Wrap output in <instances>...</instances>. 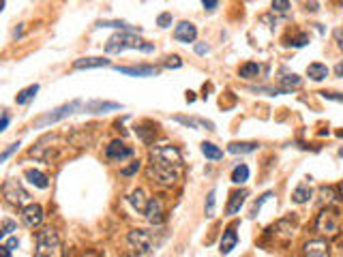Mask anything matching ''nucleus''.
<instances>
[{
    "label": "nucleus",
    "instance_id": "f257e3e1",
    "mask_svg": "<svg viewBox=\"0 0 343 257\" xmlns=\"http://www.w3.org/2000/svg\"><path fill=\"white\" fill-rule=\"evenodd\" d=\"M182 172V156L176 146H155L150 150V178L163 186H172Z\"/></svg>",
    "mask_w": 343,
    "mask_h": 257
},
{
    "label": "nucleus",
    "instance_id": "f03ea898",
    "mask_svg": "<svg viewBox=\"0 0 343 257\" xmlns=\"http://www.w3.org/2000/svg\"><path fill=\"white\" fill-rule=\"evenodd\" d=\"M125 50H142V51H146V54H150V51H155V45L144 43V41H140L131 32H116L114 37L108 41V45H105V51H108V54H120V51H125Z\"/></svg>",
    "mask_w": 343,
    "mask_h": 257
},
{
    "label": "nucleus",
    "instance_id": "7ed1b4c3",
    "mask_svg": "<svg viewBox=\"0 0 343 257\" xmlns=\"http://www.w3.org/2000/svg\"><path fill=\"white\" fill-rule=\"evenodd\" d=\"M34 257H60V238L52 227H45L37 233Z\"/></svg>",
    "mask_w": 343,
    "mask_h": 257
},
{
    "label": "nucleus",
    "instance_id": "20e7f679",
    "mask_svg": "<svg viewBox=\"0 0 343 257\" xmlns=\"http://www.w3.org/2000/svg\"><path fill=\"white\" fill-rule=\"evenodd\" d=\"M315 230L320 233H324V236H328V238H335L337 233L341 231V212L337 208L326 206L320 214H317Z\"/></svg>",
    "mask_w": 343,
    "mask_h": 257
},
{
    "label": "nucleus",
    "instance_id": "39448f33",
    "mask_svg": "<svg viewBox=\"0 0 343 257\" xmlns=\"http://www.w3.org/2000/svg\"><path fill=\"white\" fill-rule=\"evenodd\" d=\"M127 242L138 251H152L159 244L155 233L148 231V230H131L129 236H127Z\"/></svg>",
    "mask_w": 343,
    "mask_h": 257
},
{
    "label": "nucleus",
    "instance_id": "423d86ee",
    "mask_svg": "<svg viewBox=\"0 0 343 257\" xmlns=\"http://www.w3.org/2000/svg\"><path fill=\"white\" fill-rule=\"evenodd\" d=\"M80 101H71V103H64L60 105V107H56L54 112H50V114H45L43 118H39L37 120V127H47V125H56L58 120H62V118H67V116H71L75 112V109L80 107Z\"/></svg>",
    "mask_w": 343,
    "mask_h": 257
},
{
    "label": "nucleus",
    "instance_id": "0eeeda50",
    "mask_svg": "<svg viewBox=\"0 0 343 257\" xmlns=\"http://www.w3.org/2000/svg\"><path fill=\"white\" fill-rule=\"evenodd\" d=\"M2 195L7 197V202L13 204V206H24V204L28 206V200H30V195H28V193L20 186V182H15V180H7V182L2 184Z\"/></svg>",
    "mask_w": 343,
    "mask_h": 257
},
{
    "label": "nucleus",
    "instance_id": "6e6552de",
    "mask_svg": "<svg viewBox=\"0 0 343 257\" xmlns=\"http://www.w3.org/2000/svg\"><path fill=\"white\" fill-rule=\"evenodd\" d=\"M105 156H108L110 161H125L129 156H133V148L125 146V142H120V139H114V142H110L108 148H105Z\"/></svg>",
    "mask_w": 343,
    "mask_h": 257
},
{
    "label": "nucleus",
    "instance_id": "1a4fd4ad",
    "mask_svg": "<svg viewBox=\"0 0 343 257\" xmlns=\"http://www.w3.org/2000/svg\"><path fill=\"white\" fill-rule=\"evenodd\" d=\"M22 219L26 223V227L34 230V227H39L43 223V208L39 204H28V206L22 208Z\"/></svg>",
    "mask_w": 343,
    "mask_h": 257
},
{
    "label": "nucleus",
    "instance_id": "9d476101",
    "mask_svg": "<svg viewBox=\"0 0 343 257\" xmlns=\"http://www.w3.org/2000/svg\"><path fill=\"white\" fill-rule=\"evenodd\" d=\"M174 39L180 41V43H195V39H198V28H195L191 22H180V24L174 28Z\"/></svg>",
    "mask_w": 343,
    "mask_h": 257
},
{
    "label": "nucleus",
    "instance_id": "9b49d317",
    "mask_svg": "<svg viewBox=\"0 0 343 257\" xmlns=\"http://www.w3.org/2000/svg\"><path fill=\"white\" fill-rule=\"evenodd\" d=\"M305 257H330L328 251V242L322 240V238H315V240H309L303 249Z\"/></svg>",
    "mask_w": 343,
    "mask_h": 257
},
{
    "label": "nucleus",
    "instance_id": "f8f14e48",
    "mask_svg": "<svg viewBox=\"0 0 343 257\" xmlns=\"http://www.w3.org/2000/svg\"><path fill=\"white\" fill-rule=\"evenodd\" d=\"M247 197H249V193H247V189L234 191L232 195H229V202H228V206H226V214H229V217H234L236 212H240V208L245 206Z\"/></svg>",
    "mask_w": 343,
    "mask_h": 257
},
{
    "label": "nucleus",
    "instance_id": "ddd939ff",
    "mask_svg": "<svg viewBox=\"0 0 343 257\" xmlns=\"http://www.w3.org/2000/svg\"><path fill=\"white\" fill-rule=\"evenodd\" d=\"M144 217L150 221V223H161L163 221V202L159 197H150L148 200V206H146V212Z\"/></svg>",
    "mask_w": 343,
    "mask_h": 257
},
{
    "label": "nucleus",
    "instance_id": "4468645a",
    "mask_svg": "<svg viewBox=\"0 0 343 257\" xmlns=\"http://www.w3.org/2000/svg\"><path fill=\"white\" fill-rule=\"evenodd\" d=\"M236 244H238V233H236L234 227H229V230L223 231L221 242H219V251H221V255H229L236 249Z\"/></svg>",
    "mask_w": 343,
    "mask_h": 257
},
{
    "label": "nucleus",
    "instance_id": "2eb2a0df",
    "mask_svg": "<svg viewBox=\"0 0 343 257\" xmlns=\"http://www.w3.org/2000/svg\"><path fill=\"white\" fill-rule=\"evenodd\" d=\"M24 178H26L32 186H37V189H47V186H50V178H47L45 174L41 172V169L28 167L26 172H24Z\"/></svg>",
    "mask_w": 343,
    "mask_h": 257
},
{
    "label": "nucleus",
    "instance_id": "dca6fc26",
    "mask_svg": "<svg viewBox=\"0 0 343 257\" xmlns=\"http://www.w3.org/2000/svg\"><path fill=\"white\" fill-rule=\"evenodd\" d=\"M116 71L122 75H133V77H150V75L159 73V69L157 67H116Z\"/></svg>",
    "mask_w": 343,
    "mask_h": 257
},
{
    "label": "nucleus",
    "instance_id": "f3484780",
    "mask_svg": "<svg viewBox=\"0 0 343 257\" xmlns=\"http://www.w3.org/2000/svg\"><path fill=\"white\" fill-rule=\"evenodd\" d=\"M110 60L108 58H97V56H90V58H80V60L73 62V69H99V67H108Z\"/></svg>",
    "mask_w": 343,
    "mask_h": 257
},
{
    "label": "nucleus",
    "instance_id": "a211bd4d",
    "mask_svg": "<svg viewBox=\"0 0 343 257\" xmlns=\"http://www.w3.org/2000/svg\"><path fill=\"white\" fill-rule=\"evenodd\" d=\"M328 67L326 64H322V62H311L309 67H307V75L313 79V81H322V79H326L328 77Z\"/></svg>",
    "mask_w": 343,
    "mask_h": 257
},
{
    "label": "nucleus",
    "instance_id": "6ab92c4d",
    "mask_svg": "<svg viewBox=\"0 0 343 257\" xmlns=\"http://www.w3.org/2000/svg\"><path fill=\"white\" fill-rule=\"evenodd\" d=\"M127 200H129V204H131V206H133L135 210H138V212H142V214L146 212V206H148V200H146V193L142 191V189H135V191L131 193V195L127 197Z\"/></svg>",
    "mask_w": 343,
    "mask_h": 257
},
{
    "label": "nucleus",
    "instance_id": "aec40b11",
    "mask_svg": "<svg viewBox=\"0 0 343 257\" xmlns=\"http://www.w3.org/2000/svg\"><path fill=\"white\" fill-rule=\"evenodd\" d=\"M86 109L92 114H101V112H112V109H120V103H112V101H90L86 103Z\"/></svg>",
    "mask_w": 343,
    "mask_h": 257
},
{
    "label": "nucleus",
    "instance_id": "412c9836",
    "mask_svg": "<svg viewBox=\"0 0 343 257\" xmlns=\"http://www.w3.org/2000/svg\"><path fill=\"white\" fill-rule=\"evenodd\" d=\"M253 150H257L256 142H232L228 146V153H232V154H249Z\"/></svg>",
    "mask_w": 343,
    "mask_h": 257
},
{
    "label": "nucleus",
    "instance_id": "4be33fe9",
    "mask_svg": "<svg viewBox=\"0 0 343 257\" xmlns=\"http://www.w3.org/2000/svg\"><path fill=\"white\" fill-rule=\"evenodd\" d=\"M259 71H262V67H259L257 62H245L238 69V75H240L242 79H256L257 75H259Z\"/></svg>",
    "mask_w": 343,
    "mask_h": 257
},
{
    "label": "nucleus",
    "instance_id": "5701e85b",
    "mask_svg": "<svg viewBox=\"0 0 343 257\" xmlns=\"http://www.w3.org/2000/svg\"><path fill=\"white\" fill-rule=\"evenodd\" d=\"M37 92H39V84L28 86V88H24V90L20 92V95L15 97V103H17V105H28L34 97H37Z\"/></svg>",
    "mask_w": 343,
    "mask_h": 257
},
{
    "label": "nucleus",
    "instance_id": "b1692460",
    "mask_svg": "<svg viewBox=\"0 0 343 257\" xmlns=\"http://www.w3.org/2000/svg\"><path fill=\"white\" fill-rule=\"evenodd\" d=\"M202 154L206 156V159H210V161L223 159V150L219 148V146H215L212 142H204V144H202Z\"/></svg>",
    "mask_w": 343,
    "mask_h": 257
},
{
    "label": "nucleus",
    "instance_id": "393cba45",
    "mask_svg": "<svg viewBox=\"0 0 343 257\" xmlns=\"http://www.w3.org/2000/svg\"><path fill=\"white\" fill-rule=\"evenodd\" d=\"M247 180H249V167H247L245 163H240V165H236L232 169V182L234 184H245Z\"/></svg>",
    "mask_w": 343,
    "mask_h": 257
},
{
    "label": "nucleus",
    "instance_id": "a878e982",
    "mask_svg": "<svg viewBox=\"0 0 343 257\" xmlns=\"http://www.w3.org/2000/svg\"><path fill=\"white\" fill-rule=\"evenodd\" d=\"M279 84H281L283 90L289 92V88H298V86L303 84V77H300V75H296V73H292V75H286V77H281Z\"/></svg>",
    "mask_w": 343,
    "mask_h": 257
},
{
    "label": "nucleus",
    "instance_id": "bb28decb",
    "mask_svg": "<svg viewBox=\"0 0 343 257\" xmlns=\"http://www.w3.org/2000/svg\"><path fill=\"white\" fill-rule=\"evenodd\" d=\"M309 197H311V189L307 184H300L296 191H294V195H292V200L296 202V204H305V202H309Z\"/></svg>",
    "mask_w": 343,
    "mask_h": 257
},
{
    "label": "nucleus",
    "instance_id": "cd10ccee",
    "mask_svg": "<svg viewBox=\"0 0 343 257\" xmlns=\"http://www.w3.org/2000/svg\"><path fill=\"white\" fill-rule=\"evenodd\" d=\"M13 231H17V223H15V221H11V219H4L2 221V227H0V236L7 238Z\"/></svg>",
    "mask_w": 343,
    "mask_h": 257
},
{
    "label": "nucleus",
    "instance_id": "c85d7f7f",
    "mask_svg": "<svg viewBox=\"0 0 343 257\" xmlns=\"http://www.w3.org/2000/svg\"><path fill=\"white\" fill-rule=\"evenodd\" d=\"M215 195H217V191L212 189L208 193V197H206V217H215Z\"/></svg>",
    "mask_w": 343,
    "mask_h": 257
},
{
    "label": "nucleus",
    "instance_id": "c756f323",
    "mask_svg": "<svg viewBox=\"0 0 343 257\" xmlns=\"http://www.w3.org/2000/svg\"><path fill=\"white\" fill-rule=\"evenodd\" d=\"M273 195H275L273 191L264 193V195L259 197V202H256V206H253V210H251V217H257V212H259V210H262V204H264V202H268V200H270V197H273Z\"/></svg>",
    "mask_w": 343,
    "mask_h": 257
},
{
    "label": "nucleus",
    "instance_id": "7c9ffc66",
    "mask_svg": "<svg viewBox=\"0 0 343 257\" xmlns=\"http://www.w3.org/2000/svg\"><path fill=\"white\" fill-rule=\"evenodd\" d=\"M307 43H309V34H307V32H300L298 37L292 39V43H289V45H292V48H305Z\"/></svg>",
    "mask_w": 343,
    "mask_h": 257
},
{
    "label": "nucleus",
    "instance_id": "2f4dec72",
    "mask_svg": "<svg viewBox=\"0 0 343 257\" xmlns=\"http://www.w3.org/2000/svg\"><path fill=\"white\" fill-rule=\"evenodd\" d=\"M140 161H135V163H131V165H129V167H122L120 169V174H122V176H133V174L135 172H140Z\"/></svg>",
    "mask_w": 343,
    "mask_h": 257
},
{
    "label": "nucleus",
    "instance_id": "473e14b6",
    "mask_svg": "<svg viewBox=\"0 0 343 257\" xmlns=\"http://www.w3.org/2000/svg\"><path fill=\"white\" fill-rule=\"evenodd\" d=\"M172 24V13H161L157 17V26H161V28H168Z\"/></svg>",
    "mask_w": 343,
    "mask_h": 257
},
{
    "label": "nucleus",
    "instance_id": "72a5a7b5",
    "mask_svg": "<svg viewBox=\"0 0 343 257\" xmlns=\"http://www.w3.org/2000/svg\"><path fill=\"white\" fill-rule=\"evenodd\" d=\"M17 148H20V142H15V144H11V146H9V148H7V150H4V153H2V154H0V161H2V163H4V161H7V159H9V156H11V154H13V153H15V150H17Z\"/></svg>",
    "mask_w": 343,
    "mask_h": 257
},
{
    "label": "nucleus",
    "instance_id": "f704fd0d",
    "mask_svg": "<svg viewBox=\"0 0 343 257\" xmlns=\"http://www.w3.org/2000/svg\"><path fill=\"white\" fill-rule=\"evenodd\" d=\"M320 95L324 99H328V101H339V103H343V95H339V92H320Z\"/></svg>",
    "mask_w": 343,
    "mask_h": 257
},
{
    "label": "nucleus",
    "instance_id": "c9c22d12",
    "mask_svg": "<svg viewBox=\"0 0 343 257\" xmlns=\"http://www.w3.org/2000/svg\"><path fill=\"white\" fill-rule=\"evenodd\" d=\"M292 4L289 2H286V0H275L273 2V11H287Z\"/></svg>",
    "mask_w": 343,
    "mask_h": 257
},
{
    "label": "nucleus",
    "instance_id": "e433bc0d",
    "mask_svg": "<svg viewBox=\"0 0 343 257\" xmlns=\"http://www.w3.org/2000/svg\"><path fill=\"white\" fill-rule=\"evenodd\" d=\"M165 67H168V69H178V67H182V62H180V58H178V56H172V58H168Z\"/></svg>",
    "mask_w": 343,
    "mask_h": 257
},
{
    "label": "nucleus",
    "instance_id": "4c0bfd02",
    "mask_svg": "<svg viewBox=\"0 0 343 257\" xmlns=\"http://www.w3.org/2000/svg\"><path fill=\"white\" fill-rule=\"evenodd\" d=\"M320 193L324 195V202H333V197H335V189H330V186H324V189H322Z\"/></svg>",
    "mask_w": 343,
    "mask_h": 257
},
{
    "label": "nucleus",
    "instance_id": "58836bf2",
    "mask_svg": "<svg viewBox=\"0 0 343 257\" xmlns=\"http://www.w3.org/2000/svg\"><path fill=\"white\" fill-rule=\"evenodd\" d=\"M4 247H7L9 251H13V249L20 247V240H17L15 236H11V238H7V242H4Z\"/></svg>",
    "mask_w": 343,
    "mask_h": 257
},
{
    "label": "nucleus",
    "instance_id": "ea45409f",
    "mask_svg": "<svg viewBox=\"0 0 343 257\" xmlns=\"http://www.w3.org/2000/svg\"><path fill=\"white\" fill-rule=\"evenodd\" d=\"M208 45L206 43H195V54H200V56H204V54H208Z\"/></svg>",
    "mask_w": 343,
    "mask_h": 257
},
{
    "label": "nucleus",
    "instance_id": "a19ab883",
    "mask_svg": "<svg viewBox=\"0 0 343 257\" xmlns=\"http://www.w3.org/2000/svg\"><path fill=\"white\" fill-rule=\"evenodd\" d=\"M335 41L339 45V50H343V28H337L335 30Z\"/></svg>",
    "mask_w": 343,
    "mask_h": 257
},
{
    "label": "nucleus",
    "instance_id": "79ce46f5",
    "mask_svg": "<svg viewBox=\"0 0 343 257\" xmlns=\"http://www.w3.org/2000/svg\"><path fill=\"white\" fill-rule=\"evenodd\" d=\"M202 7H204V9H208V11H215V9L219 7V2H217V0H204Z\"/></svg>",
    "mask_w": 343,
    "mask_h": 257
},
{
    "label": "nucleus",
    "instance_id": "37998d69",
    "mask_svg": "<svg viewBox=\"0 0 343 257\" xmlns=\"http://www.w3.org/2000/svg\"><path fill=\"white\" fill-rule=\"evenodd\" d=\"M7 127H9V114H7V112H2V122H0V131H7Z\"/></svg>",
    "mask_w": 343,
    "mask_h": 257
},
{
    "label": "nucleus",
    "instance_id": "c03bdc74",
    "mask_svg": "<svg viewBox=\"0 0 343 257\" xmlns=\"http://www.w3.org/2000/svg\"><path fill=\"white\" fill-rule=\"evenodd\" d=\"M335 73H337V77H343V62H339L335 67Z\"/></svg>",
    "mask_w": 343,
    "mask_h": 257
},
{
    "label": "nucleus",
    "instance_id": "a18cd8bd",
    "mask_svg": "<svg viewBox=\"0 0 343 257\" xmlns=\"http://www.w3.org/2000/svg\"><path fill=\"white\" fill-rule=\"evenodd\" d=\"M0 257H11V251H9L7 247H4V244L0 247Z\"/></svg>",
    "mask_w": 343,
    "mask_h": 257
},
{
    "label": "nucleus",
    "instance_id": "49530a36",
    "mask_svg": "<svg viewBox=\"0 0 343 257\" xmlns=\"http://www.w3.org/2000/svg\"><path fill=\"white\" fill-rule=\"evenodd\" d=\"M339 195H341V197H343V182H341V184H339Z\"/></svg>",
    "mask_w": 343,
    "mask_h": 257
},
{
    "label": "nucleus",
    "instance_id": "de8ad7c7",
    "mask_svg": "<svg viewBox=\"0 0 343 257\" xmlns=\"http://www.w3.org/2000/svg\"><path fill=\"white\" fill-rule=\"evenodd\" d=\"M84 257H99V255H94V253H86Z\"/></svg>",
    "mask_w": 343,
    "mask_h": 257
},
{
    "label": "nucleus",
    "instance_id": "09e8293b",
    "mask_svg": "<svg viewBox=\"0 0 343 257\" xmlns=\"http://www.w3.org/2000/svg\"><path fill=\"white\" fill-rule=\"evenodd\" d=\"M339 156H343V148H341V150H339Z\"/></svg>",
    "mask_w": 343,
    "mask_h": 257
}]
</instances>
